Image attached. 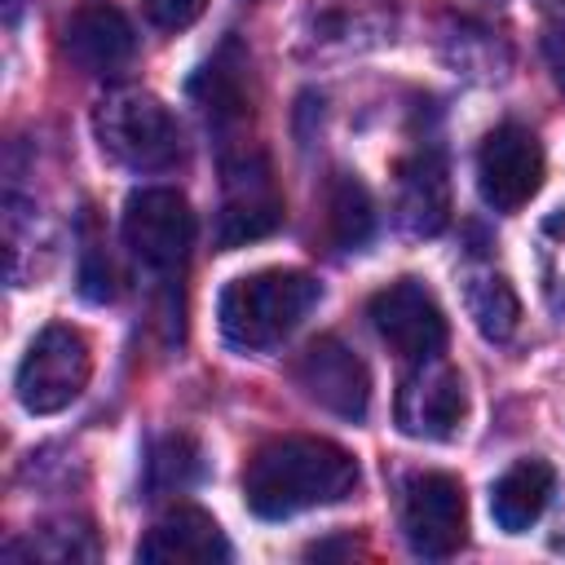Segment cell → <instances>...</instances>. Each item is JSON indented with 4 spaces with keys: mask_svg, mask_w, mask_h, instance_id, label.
Listing matches in <instances>:
<instances>
[{
    "mask_svg": "<svg viewBox=\"0 0 565 565\" xmlns=\"http://www.w3.org/2000/svg\"><path fill=\"white\" fill-rule=\"evenodd\" d=\"M552 490H556V472H552L547 459H516L490 486V516H494V525L508 530V534L530 530L547 512Z\"/></svg>",
    "mask_w": 565,
    "mask_h": 565,
    "instance_id": "5bb4252c",
    "label": "cell"
},
{
    "mask_svg": "<svg viewBox=\"0 0 565 565\" xmlns=\"http://www.w3.org/2000/svg\"><path fill=\"white\" fill-rule=\"evenodd\" d=\"M141 9H146V18L159 31H181V26H190V22L203 18L207 0H141Z\"/></svg>",
    "mask_w": 565,
    "mask_h": 565,
    "instance_id": "ffe728a7",
    "label": "cell"
},
{
    "mask_svg": "<svg viewBox=\"0 0 565 565\" xmlns=\"http://www.w3.org/2000/svg\"><path fill=\"white\" fill-rule=\"evenodd\" d=\"M463 305H468V318L477 322V331L486 340H508L521 322V300L512 291V282L494 269H477L463 278Z\"/></svg>",
    "mask_w": 565,
    "mask_h": 565,
    "instance_id": "ac0fdd59",
    "label": "cell"
},
{
    "mask_svg": "<svg viewBox=\"0 0 565 565\" xmlns=\"http://www.w3.org/2000/svg\"><path fill=\"white\" fill-rule=\"evenodd\" d=\"M282 225V194L274 185L269 159L260 150H243L225 159V199L216 212V247H247Z\"/></svg>",
    "mask_w": 565,
    "mask_h": 565,
    "instance_id": "52a82bcc",
    "label": "cell"
},
{
    "mask_svg": "<svg viewBox=\"0 0 565 565\" xmlns=\"http://www.w3.org/2000/svg\"><path fill=\"white\" fill-rule=\"evenodd\" d=\"M199 477H203V450H199V441L190 433H168V437H159L150 446V459H146V490H150V499L181 494Z\"/></svg>",
    "mask_w": 565,
    "mask_h": 565,
    "instance_id": "d6986e66",
    "label": "cell"
},
{
    "mask_svg": "<svg viewBox=\"0 0 565 565\" xmlns=\"http://www.w3.org/2000/svg\"><path fill=\"white\" fill-rule=\"evenodd\" d=\"M137 561H146V565H221V561H230V543H225L221 525L212 521V512H203L194 503H177L146 530V539L137 543Z\"/></svg>",
    "mask_w": 565,
    "mask_h": 565,
    "instance_id": "4fadbf2b",
    "label": "cell"
},
{
    "mask_svg": "<svg viewBox=\"0 0 565 565\" xmlns=\"http://www.w3.org/2000/svg\"><path fill=\"white\" fill-rule=\"evenodd\" d=\"M88 375H93L88 335L79 327L53 322L26 344L18 375H13V388L31 415H57L88 388Z\"/></svg>",
    "mask_w": 565,
    "mask_h": 565,
    "instance_id": "277c9868",
    "label": "cell"
},
{
    "mask_svg": "<svg viewBox=\"0 0 565 565\" xmlns=\"http://www.w3.org/2000/svg\"><path fill=\"white\" fill-rule=\"evenodd\" d=\"M366 313H371L375 335L406 362L437 358L446 344V313L419 278H397V282L380 287L371 296Z\"/></svg>",
    "mask_w": 565,
    "mask_h": 565,
    "instance_id": "ba28073f",
    "label": "cell"
},
{
    "mask_svg": "<svg viewBox=\"0 0 565 565\" xmlns=\"http://www.w3.org/2000/svg\"><path fill=\"white\" fill-rule=\"evenodd\" d=\"M243 71H247V62L238 57V49L234 44H225L207 66H203V75L190 84V93H194V102L203 106V115L212 119V124H238V119H247V88H243Z\"/></svg>",
    "mask_w": 565,
    "mask_h": 565,
    "instance_id": "2e32d148",
    "label": "cell"
},
{
    "mask_svg": "<svg viewBox=\"0 0 565 565\" xmlns=\"http://www.w3.org/2000/svg\"><path fill=\"white\" fill-rule=\"evenodd\" d=\"M322 207H327V238L340 252H358V247L371 243V234H375V207H371V194H366V185L358 177L335 172L327 181Z\"/></svg>",
    "mask_w": 565,
    "mask_h": 565,
    "instance_id": "e0dca14e",
    "label": "cell"
},
{
    "mask_svg": "<svg viewBox=\"0 0 565 565\" xmlns=\"http://www.w3.org/2000/svg\"><path fill=\"white\" fill-rule=\"evenodd\" d=\"M450 216L446 168L433 154H419L402 168V225L411 234H437Z\"/></svg>",
    "mask_w": 565,
    "mask_h": 565,
    "instance_id": "9a60e30c",
    "label": "cell"
},
{
    "mask_svg": "<svg viewBox=\"0 0 565 565\" xmlns=\"http://www.w3.org/2000/svg\"><path fill=\"white\" fill-rule=\"evenodd\" d=\"M543 57H547V66H552L556 88L565 93V13L547 22V31H543Z\"/></svg>",
    "mask_w": 565,
    "mask_h": 565,
    "instance_id": "7402d4cb",
    "label": "cell"
},
{
    "mask_svg": "<svg viewBox=\"0 0 565 565\" xmlns=\"http://www.w3.org/2000/svg\"><path fill=\"white\" fill-rule=\"evenodd\" d=\"M291 375L305 388V397L318 402L322 411H331L349 424L366 419V411H371V371L340 335L309 340L305 353L296 358Z\"/></svg>",
    "mask_w": 565,
    "mask_h": 565,
    "instance_id": "30bf717a",
    "label": "cell"
},
{
    "mask_svg": "<svg viewBox=\"0 0 565 565\" xmlns=\"http://www.w3.org/2000/svg\"><path fill=\"white\" fill-rule=\"evenodd\" d=\"M543 168L547 163H543L539 137L521 124H499L494 132H486V141L477 150V190H481L486 207L516 212L539 194Z\"/></svg>",
    "mask_w": 565,
    "mask_h": 565,
    "instance_id": "9c48e42d",
    "label": "cell"
},
{
    "mask_svg": "<svg viewBox=\"0 0 565 565\" xmlns=\"http://www.w3.org/2000/svg\"><path fill=\"white\" fill-rule=\"evenodd\" d=\"M402 534L415 556L441 561L468 543L463 481L450 472H415L402 494Z\"/></svg>",
    "mask_w": 565,
    "mask_h": 565,
    "instance_id": "5b68a950",
    "label": "cell"
},
{
    "mask_svg": "<svg viewBox=\"0 0 565 565\" xmlns=\"http://www.w3.org/2000/svg\"><path fill=\"white\" fill-rule=\"evenodd\" d=\"M194 243V212L181 190H132L124 203V247L159 274L185 265Z\"/></svg>",
    "mask_w": 565,
    "mask_h": 565,
    "instance_id": "8992f818",
    "label": "cell"
},
{
    "mask_svg": "<svg viewBox=\"0 0 565 565\" xmlns=\"http://www.w3.org/2000/svg\"><path fill=\"white\" fill-rule=\"evenodd\" d=\"M79 291L84 300H110V265L93 247L84 252V265H79Z\"/></svg>",
    "mask_w": 565,
    "mask_h": 565,
    "instance_id": "44dd1931",
    "label": "cell"
},
{
    "mask_svg": "<svg viewBox=\"0 0 565 565\" xmlns=\"http://www.w3.org/2000/svg\"><path fill=\"white\" fill-rule=\"evenodd\" d=\"M463 411H468V393H463V380L455 366L437 362V358H424L397 388V402H393V419L406 437L415 441H446L459 433L463 424Z\"/></svg>",
    "mask_w": 565,
    "mask_h": 565,
    "instance_id": "8fae6325",
    "label": "cell"
},
{
    "mask_svg": "<svg viewBox=\"0 0 565 565\" xmlns=\"http://www.w3.org/2000/svg\"><path fill=\"white\" fill-rule=\"evenodd\" d=\"M322 300V282L305 269H256L221 291V335L243 353L278 349Z\"/></svg>",
    "mask_w": 565,
    "mask_h": 565,
    "instance_id": "7a4b0ae2",
    "label": "cell"
},
{
    "mask_svg": "<svg viewBox=\"0 0 565 565\" xmlns=\"http://www.w3.org/2000/svg\"><path fill=\"white\" fill-rule=\"evenodd\" d=\"M353 490H358V459L344 446L309 433L269 437L265 446L252 450L243 468V499L265 521L340 503Z\"/></svg>",
    "mask_w": 565,
    "mask_h": 565,
    "instance_id": "6da1fadb",
    "label": "cell"
},
{
    "mask_svg": "<svg viewBox=\"0 0 565 565\" xmlns=\"http://www.w3.org/2000/svg\"><path fill=\"white\" fill-rule=\"evenodd\" d=\"M93 128L97 146L132 172H163L181 159V128L154 93L115 88L110 97H102Z\"/></svg>",
    "mask_w": 565,
    "mask_h": 565,
    "instance_id": "3957f363",
    "label": "cell"
},
{
    "mask_svg": "<svg viewBox=\"0 0 565 565\" xmlns=\"http://www.w3.org/2000/svg\"><path fill=\"white\" fill-rule=\"evenodd\" d=\"M62 53L84 75H119L137 57V35H132V22L115 4L93 0V4H79L66 18V26H62Z\"/></svg>",
    "mask_w": 565,
    "mask_h": 565,
    "instance_id": "7c38bea8",
    "label": "cell"
}]
</instances>
